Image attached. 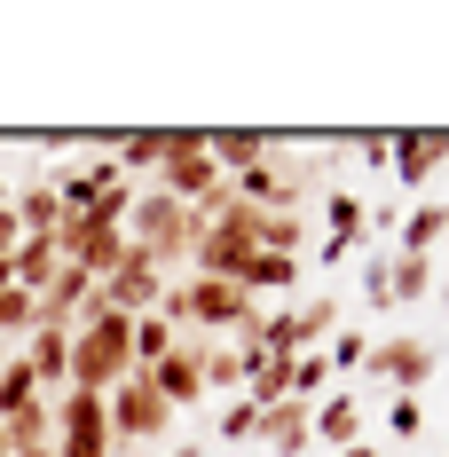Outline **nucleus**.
<instances>
[{"label": "nucleus", "instance_id": "nucleus-6", "mask_svg": "<svg viewBox=\"0 0 449 457\" xmlns=\"http://www.w3.org/2000/svg\"><path fill=\"white\" fill-rule=\"evenodd\" d=\"M55 457H119L103 395H55Z\"/></svg>", "mask_w": 449, "mask_h": 457}, {"label": "nucleus", "instance_id": "nucleus-31", "mask_svg": "<svg viewBox=\"0 0 449 457\" xmlns=\"http://www.w3.org/2000/svg\"><path fill=\"white\" fill-rule=\"evenodd\" d=\"M418 426H426V411H418L410 395H395V403H387V442H410Z\"/></svg>", "mask_w": 449, "mask_h": 457}, {"label": "nucleus", "instance_id": "nucleus-39", "mask_svg": "<svg viewBox=\"0 0 449 457\" xmlns=\"http://www.w3.org/2000/svg\"><path fill=\"white\" fill-rule=\"evenodd\" d=\"M0 457H8V434H0Z\"/></svg>", "mask_w": 449, "mask_h": 457}, {"label": "nucleus", "instance_id": "nucleus-22", "mask_svg": "<svg viewBox=\"0 0 449 457\" xmlns=\"http://www.w3.org/2000/svg\"><path fill=\"white\" fill-rule=\"evenodd\" d=\"M237 284H245L253 300H261V292H292V284H300V261H292V253H253Z\"/></svg>", "mask_w": 449, "mask_h": 457}, {"label": "nucleus", "instance_id": "nucleus-36", "mask_svg": "<svg viewBox=\"0 0 449 457\" xmlns=\"http://www.w3.org/2000/svg\"><path fill=\"white\" fill-rule=\"evenodd\" d=\"M339 457H387V450H370V442H355V450H339Z\"/></svg>", "mask_w": 449, "mask_h": 457}, {"label": "nucleus", "instance_id": "nucleus-23", "mask_svg": "<svg viewBox=\"0 0 449 457\" xmlns=\"http://www.w3.org/2000/svg\"><path fill=\"white\" fill-rule=\"evenodd\" d=\"M284 316H292L300 355H308V347H331V331H339V308H331V300H300V308H284Z\"/></svg>", "mask_w": 449, "mask_h": 457}, {"label": "nucleus", "instance_id": "nucleus-16", "mask_svg": "<svg viewBox=\"0 0 449 457\" xmlns=\"http://www.w3.org/2000/svg\"><path fill=\"white\" fill-rule=\"evenodd\" d=\"M166 150H174V127H135V135L111 142L119 174H158V166H166Z\"/></svg>", "mask_w": 449, "mask_h": 457}, {"label": "nucleus", "instance_id": "nucleus-30", "mask_svg": "<svg viewBox=\"0 0 449 457\" xmlns=\"http://www.w3.org/2000/svg\"><path fill=\"white\" fill-rule=\"evenodd\" d=\"M205 386H245V355L237 347H205Z\"/></svg>", "mask_w": 449, "mask_h": 457}, {"label": "nucleus", "instance_id": "nucleus-5", "mask_svg": "<svg viewBox=\"0 0 449 457\" xmlns=\"http://www.w3.org/2000/svg\"><path fill=\"white\" fill-rule=\"evenodd\" d=\"M150 189H166L174 205L197 213L205 197H221V189H229V174L205 158V135H181V127H174V150H166V166H158V182H150Z\"/></svg>", "mask_w": 449, "mask_h": 457}, {"label": "nucleus", "instance_id": "nucleus-21", "mask_svg": "<svg viewBox=\"0 0 449 457\" xmlns=\"http://www.w3.org/2000/svg\"><path fill=\"white\" fill-rule=\"evenodd\" d=\"M449 237V205H418L403 228H395V253H418V261H434V245Z\"/></svg>", "mask_w": 449, "mask_h": 457}, {"label": "nucleus", "instance_id": "nucleus-13", "mask_svg": "<svg viewBox=\"0 0 449 457\" xmlns=\"http://www.w3.org/2000/svg\"><path fill=\"white\" fill-rule=\"evenodd\" d=\"M276 150H284V142H276L269 127H213V135H205V158L221 166L229 182H237L245 166H261V158H276Z\"/></svg>", "mask_w": 449, "mask_h": 457}, {"label": "nucleus", "instance_id": "nucleus-7", "mask_svg": "<svg viewBox=\"0 0 449 457\" xmlns=\"http://www.w3.org/2000/svg\"><path fill=\"white\" fill-rule=\"evenodd\" d=\"M95 308H103V292H95V276H87V269H71V261L47 276L40 292H32V323H47V331H79Z\"/></svg>", "mask_w": 449, "mask_h": 457}, {"label": "nucleus", "instance_id": "nucleus-32", "mask_svg": "<svg viewBox=\"0 0 449 457\" xmlns=\"http://www.w3.org/2000/svg\"><path fill=\"white\" fill-rule=\"evenodd\" d=\"M387 253H395V245H387ZM387 253L362 261V300H370V308H395V300H387Z\"/></svg>", "mask_w": 449, "mask_h": 457}, {"label": "nucleus", "instance_id": "nucleus-40", "mask_svg": "<svg viewBox=\"0 0 449 457\" xmlns=\"http://www.w3.org/2000/svg\"><path fill=\"white\" fill-rule=\"evenodd\" d=\"M0 363H8V347H0Z\"/></svg>", "mask_w": 449, "mask_h": 457}, {"label": "nucleus", "instance_id": "nucleus-27", "mask_svg": "<svg viewBox=\"0 0 449 457\" xmlns=\"http://www.w3.org/2000/svg\"><path fill=\"white\" fill-rule=\"evenodd\" d=\"M323 221H331V245H355L362 237V205L347 189H331V197H323Z\"/></svg>", "mask_w": 449, "mask_h": 457}, {"label": "nucleus", "instance_id": "nucleus-24", "mask_svg": "<svg viewBox=\"0 0 449 457\" xmlns=\"http://www.w3.org/2000/svg\"><path fill=\"white\" fill-rule=\"evenodd\" d=\"M0 434H8V450H16V442H55V403H24V411H8L0 418Z\"/></svg>", "mask_w": 449, "mask_h": 457}, {"label": "nucleus", "instance_id": "nucleus-35", "mask_svg": "<svg viewBox=\"0 0 449 457\" xmlns=\"http://www.w3.org/2000/svg\"><path fill=\"white\" fill-rule=\"evenodd\" d=\"M166 457H205V442H174V450H166Z\"/></svg>", "mask_w": 449, "mask_h": 457}, {"label": "nucleus", "instance_id": "nucleus-25", "mask_svg": "<svg viewBox=\"0 0 449 457\" xmlns=\"http://www.w3.org/2000/svg\"><path fill=\"white\" fill-rule=\"evenodd\" d=\"M174 323L166 316H135V370H150V363H166V355H174Z\"/></svg>", "mask_w": 449, "mask_h": 457}, {"label": "nucleus", "instance_id": "nucleus-4", "mask_svg": "<svg viewBox=\"0 0 449 457\" xmlns=\"http://www.w3.org/2000/svg\"><path fill=\"white\" fill-rule=\"evenodd\" d=\"M103 411H111V442H119V450H142V442H158V434L174 426V411H166V395L150 386V370H135V378H119V386L103 395Z\"/></svg>", "mask_w": 449, "mask_h": 457}, {"label": "nucleus", "instance_id": "nucleus-29", "mask_svg": "<svg viewBox=\"0 0 449 457\" xmlns=\"http://www.w3.org/2000/svg\"><path fill=\"white\" fill-rule=\"evenodd\" d=\"M24 403H40V386H32V370L8 355V363H0V418H8V411H24Z\"/></svg>", "mask_w": 449, "mask_h": 457}, {"label": "nucleus", "instance_id": "nucleus-10", "mask_svg": "<svg viewBox=\"0 0 449 457\" xmlns=\"http://www.w3.org/2000/svg\"><path fill=\"white\" fill-rule=\"evenodd\" d=\"M253 434H261V450H269V457H308V442H315V403L284 395V403H269V411L253 418Z\"/></svg>", "mask_w": 449, "mask_h": 457}, {"label": "nucleus", "instance_id": "nucleus-11", "mask_svg": "<svg viewBox=\"0 0 449 457\" xmlns=\"http://www.w3.org/2000/svg\"><path fill=\"white\" fill-rule=\"evenodd\" d=\"M16 363L32 370V386H40L47 403H55V395H71V331H47V323H32Z\"/></svg>", "mask_w": 449, "mask_h": 457}, {"label": "nucleus", "instance_id": "nucleus-37", "mask_svg": "<svg viewBox=\"0 0 449 457\" xmlns=\"http://www.w3.org/2000/svg\"><path fill=\"white\" fill-rule=\"evenodd\" d=\"M434 300H442V308H449V284H434Z\"/></svg>", "mask_w": 449, "mask_h": 457}, {"label": "nucleus", "instance_id": "nucleus-34", "mask_svg": "<svg viewBox=\"0 0 449 457\" xmlns=\"http://www.w3.org/2000/svg\"><path fill=\"white\" fill-rule=\"evenodd\" d=\"M8 457H55V442H16Z\"/></svg>", "mask_w": 449, "mask_h": 457}, {"label": "nucleus", "instance_id": "nucleus-8", "mask_svg": "<svg viewBox=\"0 0 449 457\" xmlns=\"http://www.w3.org/2000/svg\"><path fill=\"white\" fill-rule=\"evenodd\" d=\"M362 370H370L378 386H395V395H418V386H426V378L442 370V355H434L426 339L395 331V339H370V363H362Z\"/></svg>", "mask_w": 449, "mask_h": 457}, {"label": "nucleus", "instance_id": "nucleus-26", "mask_svg": "<svg viewBox=\"0 0 449 457\" xmlns=\"http://www.w3.org/2000/svg\"><path fill=\"white\" fill-rule=\"evenodd\" d=\"M300 245H308V221L300 213H261V253H292L300 261Z\"/></svg>", "mask_w": 449, "mask_h": 457}, {"label": "nucleus", "instance_id": "nucleus-15", "mask_svg": "<svg viewBox=\"0 0 449 457\" xmlns=\"http://www.w3.org/2000/svg\"><path fill=\"white\" fill-rule=\"evenodd\" d=\"M111 182H127V174H119V158H87V166H63V174H47V189L63 197V213H87V205H95Z\"/></svg>", "mask_w": 449, "mask_h": 457}, {"label": "nucleus", "instance_id": "nucleus-38", "mask_svg": "<svg viewBox=\"0 0 449 457\" xmlns=\"http://www.w3.org/2000/svg\"><path fill=\"white\" fill-rule=\"evenodd\" d=\"M0 213H8V182H0Z\"/></svg>", "mask_w": 449, "mask_h": 457}, {"label": "nucleus", "instance_id": "nucleus-19", "mask_svg": "<svg viewBox=\"0 0 449 457\" xmlns=\"http://www.w3.org/2000/svg\"><path fill=\"white\" fill-rule=\"evenodd\" d=\"M387 300H395V308L434 300V261H418V253H387Z\"/></svg>", "mask_w": 449, "mask_h": 457}, {"label": "nucleus", "instance_id": "nucleus-18", "mask_svg": "<svg viewBox=\"0 0 449 457\" xmlns=\"http://www.w3.org/2000/svg\"><path fill=\"white\" fill-rule=\"evenodd\" d=\"M55 269H63V245H55V237H24V245L8 253V276H16V292H40Z\"/></svg>", "mask_w": 449, "mask_h": 457}, {"label": "nucleus", "instance_id": "nucleus-1", "mask_svg": "<svg viewBox=\"0 0 449 457\" xmlns=\"http://www.w3.org/2000/svg\"><path fill=\"white\" fill-rule=\"evenodd\" d=\"M119 378H135V316L95 308L71 331V395H111Z\"/></svg>", "mask_w": 449, "mask_h": 457}, {"label": "nucleus", "instance_id": "nucleus-3", "mask_svg": "<svg viewBox=\"0 0 449 457\" xmlns=\"http://www.w3.org/2000/svg\"><path fill=\"white\" fill-rule=\"evenodd\" d=\"M127 245H135V253H150L158 269H174V261H189V245H197V213H189V205H174L166 189H135Z\"/></svg>", "mask_w": 449, "mask_h": 457}, {"label": "nucleus", "instance_id": "nucleus-17", "mask_svg": "<svg viewBox=\"0 0 449 457\" xmlns=\"http://www.w3.org/2000/svg\"><path fill=\"white\" fill-rule=\"evenodd\" d=\"M315 442H323L331 457L362 442V411L347 403V395H323V403H315Z\"/></svg>", "mask_w": 449, "mask_h": 457}, {"label": "nucleus", "instance_id": "nucleus-2", "mask_svg": "<svg viewBox=\"0 0 449 457\" xmlns=\"http://www.w3.org/2000/svg\"><path fill=\"white\" fill-rule=\"evenodd\" d=\"M253 308H261V300H253L245 284H229V276H189V284H166V292H158L150 316H166L174 331H197V339H205V331H237Z\"/></svg>", "mask_w": 449, "mask_h": 457}, {"label": "nucleus", "instance_id": "nucleus-33", "mask_svg": "<svg viewBox=\"0 0 449 457\" xmlns=\"http://www.w3.org/2000/svg\"><path fill=\"white\" fill-rule=\"evenodd\" d=\"M253 418H261V403H237V411L221 418V442H253Z\"/></svg>", "mask_w": 449, "mask_h": 457}, {"label": "nucleus", "instance_id": "nucleus-28", "mask_svg": "<svg viewBox=\"0 0 449 457\" xmlns=\"http://www.w3.org/2000/svg\"><path fill=\"white\" fill-rule=\"evenodd\" d=\"M323 363H331V370H362V363H370V331H347V323H339L331 347H323Z\"/></svg>", "mask_w": 449, "mask_h": 457}, {"label": "nucleus", "instance_id": "nucleus-14", "mask_svg": "<svg viewBox=\"0 0 449 457\" xmlns=\"http://www.w3.org/2000/svg\"><path fill=\"white\" fill-rule=\"evenodd\" d=\"M387 166H395V182H403V189H426L449 166V135H395Z\"/></svg>", "mask_w": 449, "mask_h": 457}, {"label": "nucleus", "instance_id": "nucleus-9", "mask_svg": "<svg viewBox=\"0 0 449 457\" xmlns=\"http://www.w3.org/2000/svg\"><path fill=\"white\" fill-rule=\"evenodd\" d=\"M95 292H103V308H119V316H150V308H158V292H166V269H158L150 253H135V245H127V261L103 276Z\"/></svg>", "mask_w": 449, "mask_h": 457}, {"label": "nucleus", "instance_id": "nucleus-12", "mask_svg": "<svg viewBox=\"0 0 449 457\" xmlns=\"http://www.w3.org/2000/svg\"><path fill=\"white\" fill-rule=\"evenodd\" d=\"M150 386L166 395V411L197 403V395H205V339H189V331H181L174 355H166V363H150Z\"/></svg>", "mask_w": 449, "mask_h": 457}, {"label": "nucleus", "instance_id": "nucleus-20", "mask_svg": "<svg viewBox=\"0 0 449 457\" xmlns=\"http://www.w3.org/2000/svg\"><path fill=\"white\" fill-rule=\"evenodd\" d=\"M8 213H16L24 237H55V228H63V197H55L47 182H32V189H16V197H8Z\"/></svg>", "mask_w": 449, "mask_h": 457}]
</instances>
